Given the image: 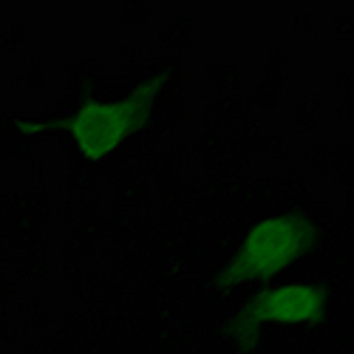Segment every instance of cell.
<instances>
[{
    "mask_svg": "<svg viewBox=\"0 0 354 354\" xmlns=\"http://www.w3.org/2000/svg\"><path fill=\"white\" fill-rule=\"evenodd\" d=\"M176 77H179L176 66L159 68L120 100H94L68 113L46 116V120H26L20 122V133L60 136L71 145V151L82 162L100 165L120 151L125 142H131L139 131H145Z\"/></svg>",
    "mask_w": 354,
    "mask_h": 354,
    "instance_id": "cell-1",
    "label": "cell"
},
{
    "mask_svg": "<svg viewBox=\"0 0 354 354\" xmlns=\"http://www.w3.org/2000/svg\"><path fill=\"white\" fill-rule=\"evenodd\" d=\"M320 235L317 221L306 213H278L252 224L239 250L218 270L216 289L227 292L281 275L320 244Z\"/></svg>",
    "mask_w": 354,
    "mask_h": 354,
    "instance_id": "cell-2",
    "label": "cell"
},
{
    "mask_svg": "<svg viewBox=\"0 0 354 354\" xmlns=\"http://www.w3.org/2000/svg\"><path fill=\"white\" fill-rule=\"evenodd\" d=\"M332 289L326 281H301L261 289L227 323V335L241 354L261 346L263 329L270 326H315L329 315Z\"/></svg>",
    "mask_w": 354,
    "mask_h": 354,
    "instance_id": "cell-3",
    "label": "cell"
},
{
    "mask_svg": "<svg viewBox=\"0 0 354 354\" xmlns=\"http://www.w3.org/2000/svg\"><path fill=\"white\" fill-rule=\"evenodd\" d=\"M15 88H26V91H37L43 85V66H40V57L37 54H28L17 63L15 68Z\"/></svg>",
    "mask_w": 354,
    "mask_h": 354,
    "instance_id": "cell-4",
    "label": "cell"
},
{
    "mask_svg": "<svg viewBox=\"0 0 354 354\" xmlns=\"http://www.w3.org/2000/svg\"><path fill=\"white\" fill-rule=\"evenodd\" d=\"M190 23H193V17H190V15H185V17L179 15V17H176V20H173V23L165 28L162 40H165V43H170L173 48H182V46H187V40H190V37H187V35H190Z\"/></svg>",
    "mask_w": 354,
    "mask_h": 354,
    "instance_id": "cell-5",
    "label": "cell"
},
{
    "mask_svg": "<svg viewBox=\"0 0 354 354\" xmlns=\"http://www.w3.org/2000/svg\"><path fill=\"white\" fill-rule=\"evenodd\" d=\"M23 46V26L20 23H0V48L15 51Z\"/></svg>",
    "mask_w": 354,
    "mask_h": 354,
    "instance_id": "cell-6",
    "label": "cell"
},
{
    "mask_svg": "<svg viewBox=\"0 0 354 354\" xmlns=\"http://www.w3.org/2000/svg\"><path fill=\"white\" fill-rule=\"evenodd\" d=\"M0 82H3V66H0Z\"/></svg>",
    "mask_w": 354,
    "mask_h": 354,
    "instance_id": "cell-7",
    "label": "cell"
}]
</instances>
